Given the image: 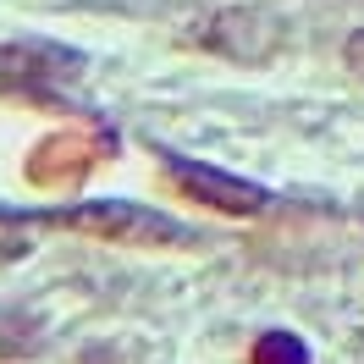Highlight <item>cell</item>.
<instances>
[{"mask_svg": "<svg viewBox=\"0 0 364 364\" xmlns=\"http://www.w3.org/2000/svg\"><path fill=\"white\" fill-rule=\"evenodd\" d=\"M45 227H72L89 232V237H111V243H133V249H160V243H193V232L171 221V215H155L144 205H122V199H100V205H77V210H55V215H39Z\"/></svg>", "mask_w": 364, "mask_h": 364, "instance_id": "6da1fadb", "label": "cell"}, {"mask_svg": "<svg viewBox=\"0 0 364 364\" xmlns=\"http://www.w3.org/2000/svg\"><path fill=\"white\" fill-rule=\"evenodd\" d=\"M160 160H166V177L177 182L193 205H215V210H227V215H259V210L271 205L265 188L232 177V171H215L205 160H188V155H160Z\"/></svg>", "mask_w": 364, "mask_h": 364, "instance_id": "7a4b0ae2", "label": "cell"}, {"mask_svg": "<svg viewBox=\"0 0 364 364\" xmlns=\"http://www.w3.org/2000/svg\"><path fill=\"white\" fill-rule=\"evenodd\" d=\"M105 155H111V138L55 133V138H45V144L33 149V160H28V182H39V188H72L77 177H89Z\"/></svg>", "mask_w": 364, "mask_h": 364, "instance_id": "3957f363", "label": "cell"}, {"mask_svg": "<svg viewBox=\"0 0 364 364\" xmlns=\"http://www.w3.org/2000/svg\"><path fill=\"white\" fill-rule=\"evenodd\" d=\"M254 364H309V348L293 331H265L254 342Z\"/></svg>", "mask_w": 364, "mask_h": 364, "instance_id": "277c9868", "label": "cell"}, {"mask_svg": "<svg viewBox=\"0 0 364 364\" xmlns=\"http://www.w3.org/2000/svg\"><path fill=\"white\" fill-rule=\"evenodd\" d=\"M342 61H348V67H353V72L364 77V28L353 33V39H348V45H342Z\"/></svg>", "mask_w": 364, "mask_h": 364, "instance_id": "5b68a950", "label": "cell"}]
</instances>
